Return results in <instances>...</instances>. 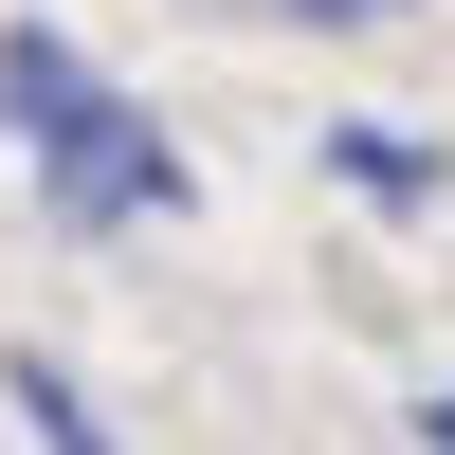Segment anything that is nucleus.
Returning a JSON list of instances; mask_svg holds the SVG:
<instances>
[{"label":"nucleus","mask_w":455,"mask_h":455,"mask_svg":"<svg viewBox=\"0 0 455 455\" xmlns=\"http://www.w3.org/2000/svg\"><path fill=\"white\" fill-rule=\"evenodd\" d=\"M36 201H55V237H128V219H182V146L146 128L128 92H109L92 128H73L55 164H36Z\"/></svg>","instance_id":"obj_1"},{"label":"nucleus","mask_w":455,"mask_h":455,"mask_svg":"<svg viewBox=\"0 0 455 455\" xmlns=\"http://www.w3.org/2000/svg\"><path fill=\"white\" fill-rule=\"evenodd\" d=\"M92 109H109V73L73 55L55 19H19V36H0V146H36V164H55V146L92 128Z\"/></svg>","instance_id":"obj_2"},{"label":"nucleus","mask_w":455,"mask_h":455,"mask_svg":"<svg viewBox=\"0 0 455 455\" xmlns=\"http://www.w3.org/2000/svg\"><path fill=\"white\" fill-rule=\"evenodd\" d=\"M19 419H36V455H109V419L73 401V364H36V347H19Z\"/></svg>","instance_id":"obj_3"},{"label":"nucleus","mask_w":455,"mask_h":455,"mask_svg":"<svg viewBox=\"0 0 455 455\" xmlns=\"http://www.w3.org/2000/svg\"><path fill=\"white\" fill-rule=\"evenodd\" d=\"M347 182H364V201H437V146H401V128H347Z\"/></svg>","instance_id":"obj_4"},{"label":"nucleus","mask_w":455,"mask_h":455,"mask_svg":"<svg viewBox=\"0 0 455 455\" xmlns=\"http://www.w3.org/2000/svg\"><path fill=\"white\" fill-rule=\"evenodd\" d=\"M291 19H310V36H364V19H401V0H291Z\"/></svg>","instance_id":"obj_5"},{"label":"nucleus","mask_w":455,"mask_h":455,"mask_svg":"<svg viewBox=\"0 0 455 455\" xmlns=\"http://www.w3.org/2000/svg\"><path fill=\"white\" fill-rule=\"evenodd\" d=\"M419 455H455V383H437V401H419Z\"/></svg>","instance_id":"obj_6"}]
</instances>
